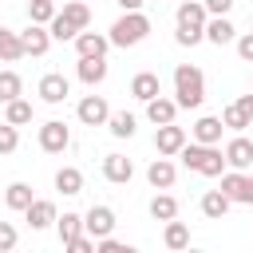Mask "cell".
Returning <instances> with one entry per match:
<instances>
[{
  "instance_id": "8992f818",
  "label": "cell",
  "mask_w": 253,
  "mask_h": 253,
  "mask_svg": "<svg viewBox=\"0 0 253 253\" xmlns=\"http://www.w3.org/2000/svg\"><path fill=\"white\" fill-rule=\"evenodd\" d=\"M67 146H71V126L63 119H47L40 126V150L43 154H63Z\"/></svg>"
},
{
  "instance_id": "ba28073f",
  "label": "cell",
  "mask_w": 253,
  "mask_h": 253,
  "mask_svg": "<svg viewBox=\"0 0 253 253\" xmlns=\"http://www.w3.org/2000/svg\"><path fill=\"white\" fill-rule=\"evenodd\" d=\"M107 115H111V103L103 95H83L79 107H75V119L83 126H107Z\"/></svg>"
},
{
  "instance_id": "9c48e42d",
  "label": "cell",
  "mask_w": 253,
  "mask_h": 253,
  "mask_svg": "<svg viewBox=\"0 0 253 253\" xmlns=\"http://www.w3.org/2000/svg\"><path fill=\"white\" fill-rule=\"evenodd\" d=\"M186 126H178V123H162V126H154V150L158 154H166V158H174L182 146H186Z\"/></svg>"
},
{
  "instance_id": "9a60e30c",
  "label": "cell",
  "mask_w": 253,
  "mask_h": 253,
  "mask_svg": "<svg viewBox=\"0 0 253 253\" xmlns=\"http://www.w3.org/2000/svg\"><path fill=\"white\" fill-rule=\"evenodd\" d=\"M103 178H107V182H115V186H126V182L134 178V162H130L126 154H119V150H115V154H107V158H103Z\"/></svg>"
},
{
  "instance_id": "ee69618b",
  "label": "cell",
  "mask_w": 253,
  "mask_h": 253,
  "mask_svg": "<svg viewBox=\"0 0 253 253\" xmlns=\"http://www.w3.org/2000/svg\"><path fill=\"white\" fill-rule=\"evenodd\" d=\"M249 28H253V12H249Z\"/></svg>"
},
{
  "instance_id": "52a82bcc",
  "label": "cell",
  "mask_w": 253,
  "mask_h": 253,
  "mask_svg": "<svg viewBox=\"0 0 253 253\" xmlns=\"http://www.w3.org/2000/svg\"><path fill=\"white\" fill-rule=\"evenodd\" d=\"M36 95H40V103H47V107H59V103H67V95H71V83H67V75H63V71H47V75L36 83Z\"/></svg>"
},
{
  "instance_id": "f546056e",
  "label": "cell",
  "mask_w": 253,
  "mask_h": 253,
  "mask_svg": "<svg viewBox=\"0 0 253 253\" xmlns=\"http://www.w3.org/2000/svg\"><path fill=\"white\" fill-rule=\"evenodd\" d=\"M0 59H4V63H16V59H24L20 32H12V28H0Z\"/></svg>"
},
{
  "instance_id": "83f0119b",
  "label": "cell",
  "mask_w": 253,
  "mask_h": 253,
  "mask_svg": "<svg viewBox=\"0 0 253 253\" xmlns=\"http://www.w3.org/2000/svg\"><path fill=\"white\" fill-rule=\"evenodd\" d=\"M59 16L75 28V32H83V28H91V8L83 4V0H67L63 8H59Z\"/></svg>"
},
{
  "instance_id": "8d00e7d4",
  "label": "cell",
  "mask_w": 253,
  "mask_h": 253,
  "mask_svg": "<svg viewBox=\"0 0 253 253\" xmlns=\"http://www.w3.org/2000/svg\"><path fill=\"white\" fill-rule=\"evenodd\" d=\"M63 249H71V253H95V237L91 233H75L71 241H63Z\"/></svg>"
},
{
  "instance_id": "7a4b0ae2",
  "label": "cell",
  "mask_w": 253,
  "mask_h": 253,
  "mask_svg": "<svg viewBox=\"0 0 253 253\" xmlns=\"http://www.w3.org/2000/svg\"><path fill=\"white\" fill-rule=\"evenodd\" d=\"M174 158H178L186 170L202 174V178H221V170H225L221 146H206V142H194V138H186V146H182Z\"/></svg>"
},
{
  "instance_id": "277c9868",
  "label": "cell",
  "mask_w": 253,
  "mask_h": 253,
  "mask_svg": "<svg viewBox=\"0 0 253 253\" xmlns=\"http://www.w3.org/2000/svg\"><path fill=\"white\" fill-rule=\"evenodd\" d=\"M150 36V16L138 8V12H123L115 24H111V32H107V40H111V47H134V43H142Z\"/></svg>"
},
{
  "instance_id": "7402d4cb",
  "label": "cell",
  "mask_w": 253,
  "mask_h": 253,
  "mask_svg": "<svg viewBox=\"0 0 253 253\" xmlns=\"http://www.w3.org/2000/svg\"><path fill=\"white\" fill-rule=\"evenodd\" d=\"M55 190H59L63 198L83 194V170H79V166H59V170H55Z\"/></svg>"
},
{
  "instance_id": "836d02e7",
  "label": "cell",
  "mask_w": 253,
  "mask_h": 253,
  "mask_svg": "<svg viewBox=\"0 0 253 253\" xmlns=\"http://www.w3.org/2000/svg\"><path fill=\"white\" fill-rule=\"evenodd\" d=\"M221 126H225V130H233V134H241V130H245V126H253V123L237 111V103H229V107L221 111Z\"/></svg>"
},
{
  "instance_id": "e0dca14e",
  "label": "cell",
  "mask_w": 253,
  "mask_h": 253,
  "mask_svg": "<svg viewBox=\"0 0 253 253\" xmlns=\"http://www.w3.org/2000/svg\"><path fill=\"white\" fill-rule=\"evenodd\" d=\"M221 130H225V126H221V115H202V119L190 126V138H194V142H206V146H217V142H221Z\"/></svg>"
},
{
  "instance_id": "603a6c76",
  "label": "cell",
  "mask_w": 253,
  "mask_h": 253,
  "mask_svg": "<svg viewBox=\"0 0 253 253\" xmlns=\"http://www.w3.org/2000/svg\"><path fill=\"white\" fill-rule=\"evenodd\" d=\"M198 206H202V213H206V217H210V221H221V217H225V213H229V206H233V202H229V198H225V194H221V190H206V194H202V202H198Z\"/></svg>"
},
{
  "instance_id": "4dcf8cb0",
  "label": "cell",
  "mask_w": 253,
  "mask_h": 253,
  "mask_svg": "<svg viewBox=\"0 0 253 253\" xmlns=\"http://www.w3.org/2000/svg\"><path fill=\"white\" fill-rule=\"evenodd\" d=\"M55 229H59V241H71L75 233H83V213L67 210L63 217H55Z\"/></svg>"
},
{
  "instance_id": "484cf974",
  "label": "cell",
  "mask_w": 253,
  "mask_h": 253,
  "mask_svg": "<svg viewBox=\"0 0 253 253\" xmlns=\"http://www.w3.org/2000/svg\"><path fill=\"white\" fill-rule=\"evenodd\" d=\"M32 198H36V194H32L28 182H8V190H4V206H8L12 213H24Z\"/></svg>"
},
{
  "instance_id": "4fadbf2b",
  "label": "cell",
  "mask_w": 253,
  "mask_h": 253,
  "mask_svg": "<svg viewBox=\"0 0 253 253\" xmlns=\"http://www.w3.org/2000/svg\"><path fill=\"white\" fill-rule=\"evenodd\" d=\"M107 55H79L75 59V75H79V83H87V87H99L103 79H107Z\"/></svg>"
},
{
  "instance_id": "f6af8a7d",
  "label": "cell",
  "mask_w": 253,
  "mask_h": 253,
  "mask_svg": "<svg viewBox=\"0 0 253 253\" xmlns=\"http://www.w3.org/2000/svg\"><path fill=\"white\" fill-rule=\"evenodd\" d=\"M249 178H253V166H249Z\"/></svg>"
},
{
  "instance_id": "8fae6325",
  "label": "cell",
  "mask_w": 253,
  "mask_h": 253,
  "mask_svg": "<svg viewBox=\"0 0 253 253\" xmlns=\"http://www.w3.org/2000/svg\"><path fill=\"white\" fill-rule=\"evenodd\" d=\"M83 233H91L95 241L107 237V233H115V210L111 206H91L83 213Z\"/></svg>"
},
{
  "instance_id": "1f68e13d",
  "label": "cell",
  "mask_w": 253,
  "mask_h": 253,
  "mask_svg": "<svg viewBox=\"0 0 253 253\" xmlns=\"http://www.w3.org/2000/svg\"><path fill=\"white\" fill-rule=\"evenodd\" d=\"M16 95H24V79L8 67V71H0V103H12Z\"/></svg>"
},
{
  "instance_id": "f35d334b",
  "label": "cell",
  "mask_w": 253,
  "mask_h": 253,
  "mask_svg": "<svg viewBox=\"0 0 253 253\" xmlns=\"http://www.w3.org/2000/svg\"><path fill=\"white\" fill-rule=\"evenodd\" d=\"M16 241H20V233H16V225H12V221H0V253H8V249H16Z\"/></svg>"
},
{
  "instance_id": "7bdbcfd3",
  "label": "cell",
  "mask_w": 253,
  "mask_h": 253,
  "mask_svg": "<svg viewBox=\"0 0 253 253\" xmlns=\"http://www.w3.org/2000/svg\"><path fill=\"white\" fill-rule=\"evenodd\" d=\"M115 4H119V8H123V12H138V8H142V4H146V0H115Z\"/></svg>"
},
{
  "instance_id": "5b68a950",
  "label": "cell",
  "mask_w": 253,
  "mask_h": 253,
  "mask_svg": "<svg viewBox=\"0 0 253 253\" xmlns=\"http://www.w3.org/2000/svg\"><path fill=\"white\" fill-rule=\"evenodd\" d=\"M233 206H253V178H249V170H221V186H217Z\"/></svg>"
},
{
  "instance_id": "d6a6232c",
  "label": "cell",
  "mask_w": 253,
  "mask_h": 253,
  "mask_svg": "<svg viewBox=\"0 0 253 253\" xmlns=\"http://www.w3.org/2000/svg\"><path fill=\"white\" fill-rule=\"evenodd\" d=\"M55 12H59L55 0H28V20H32V24H51Z\"/></svg>"
},
{
  "instance_id": "ffe728a7",
  "label": "cell",
  "mask_w": 253,
  "mask_h": 253,
  "mask_svg": "<svg viewBox=\"0 0 253 253\" xmlns=\"http://www.w3.org/2000/svg\"><path fill=\"white\" fill-rule=\"evenodd\" d=\"M178 103L174 99H166V95H154V99H146V119L154 123V126H162V123H174L178 119Z\"/></svg>"
},
{
  "instance_id": "60d3db41",
  "label": "cell",
  "mask_w": 253,
  "mask_h": 253,
  "mask_svg": "<svg viewBox=\"0 0 253 253\" xmlns=\"http://www.w3.org/2000/svg\"><path fill=\"white\" fill-rule=\"evenodd\" d=\"M202 4H206L210 16H229L233 12V0H202Z\"/></svg>"
},
{
  "instance_id": "7c38bea8",
  "label": "cell",
  "mask_w": 253,
  "mask_h": 253,
  "mask_svg": "<svg viewBox=\"0 0 253 253\" xmlns=\"http://www.w3.org/2000/svg\"><path fill=\"white\" fill-rule=\"evenodd\" d=\"M20 43H24V55H47V47H51V32H47V24H32L28 20V28L20 32Z\"/></svg>"
},
{
  "instance_id": "cb8c5ba5",
  "label": "cell",
  "mask_w": 253,
  "mask_h": 253,
  "mask_svg": "<svg viewBox=\"0 0 253 253\" xmlns=\"http://www.w3.org/2000/svg\"><path fill=\"white\" fill-rule=\"evenodd\" d=\"M32 115H36V107H32L24 95H16L12 103H4V123H12V126H28Z\"/></svg>"
},
{
  "instance_id": "3957f363",
  "label": "cell",
  "mask_w": 253,
  "mask_h": 253,
  "mask_svg": "<svg viewBox=\"0 0 253 253\" xmlns=\"http://www.w3.org/2000/svg\"><path fill=\"white\" fill-rule=\"evenodd\" d=\"M174 103L178 107H202L206 103V75L198 63H178L174 67Z\"/></svg>"
},
{
  "instance_id": "e575fe53",
  "label": "cell",
  "mask_w": 253,
  "mask_h": 253,
  "mask_svg": "<svg viewBox=\"0 0 253 253\" xmlns=\"http://www.w3.org/2000/svg\"><path fill=\"white\" fill-rule=\"evenodd\" d=\"M47 32H51V40H59V43H67V40H75V36H79V32H75V28H71V24H67V20L59 16V12L51 16V24H47Z\"/></svg>"
},
{
  "instance_id": "d6986e66",
  "label": "cell",
  "mask_w": 253,
  "mask_h": 253,
  "mask_svg": "<svg viewBox=\"0 0 253 253\" xmlns=\"http://www.w3.org/2000/svg\"><path fill=\"white\" fill-rule=\"evenodd\" d=\"M71 43H75V55H107V51H111V40H107L103 32H87V28H83Z\"/></svg>"
},
{
  "instance_id": "b9f144b4",
  "label": "cell",
  "mask_w": 253,
  "mask_h": 253,
  "mask_svg": "<svg viewBox=\"0 0 253 253\" xmlns=\"http://www.w3.org/2000/svg\"><path fill=\"white\" fill-rule=\"evenodd\" d=\"M233 103H237V111H241V115H245V119L253 123V91H249V95H237Z\"/></svg>"
},
{
  "instance_id": "d590c367",
  "label": "cell",
  "mask_w": 253,
  "mask_h": 253,
  "mask_svg": "<svg viewBox=\"0 0 253 253\" xmlns=\"http://www.w3.org/2000/svg\"><path fill=\"white\" fill-rule=\"evenodd\" d=\"M16 146H20V126L0 123V154H16Z\"/></svg>"
},
{
  "instance_id": "4316f807",
  "label": "cell",
  "mask_w": 253,
  "mask_h": 253,
  "mask_svg": "<svg viewBox=\"0 0 253 253\" xmlns=\"http://www.w3.org/2000/svg\"><path fill=\"white\" fill-rule=\"evenodd\" d=\"M166 229H162V245L166 249H186L190 245V225L186 221H178V217H170V221H162Z\"/></svg>"
},
{
  "instance_id": "5bb4252c",
  "label": "cell",
  "mask_w": 253,
  "mask_h": 253,
  "mask_svg": "<svg viewBox=\"0 0 253 253\" xmlns=\"http://www.w3.org/2000/svg\"><path fill=\"white\" fill-rule=\"evenodd\" d=\"M55 217H59V210H55L51 198H32L28 210H24V221L32 229H47V225H55Z\"/></svg>"
},
{
  "instance_id": "2e32d148",
  "label": "cell",
  "mask_w": 253,
  "mask_h": 253,
  "mask_svg": "<svg viewBox=\"0 0 253 253\" xmlns=\"http://www.w3.org/2000/svg\"><path fill=\"white\" fill-rule=\"evenodd\" d=\"M174 178H178V166H174V158H166V154H158V158L146 166V182H150L154 190H170Z\"/></svg>"
},
{
  "instance_id": "6da1fadb",
  "label": "cell",
  "mask_w": 253,
  "mask_h": 253,
  "mask_svg": "<svg viewBox=\"0 0 253 253\" xmlns=\"http://www.w3.org/2000/svg\"><path fill=\"white\" fill-rule=\"evenodd\" d=\"M206 20H210V12H206L202 0H182L178 12H174V40H178L182 47L202 43V40H206Z\"/></svg>"
},
{
  "instance_id": "44dd1931",
  "label": "cell",
  "mask_w": 253,
  "mask_h": 253,
  "mask_svg": "<svg viewBox=\"0 0 253 253\" xmlns=\"http://www.w3.org/2000/svg\"><path fill=\"white\" fill-rule=\"evenodd\" d=\"M130 95H134L138 103H146V99L162 95V79H158L154 71H138V75L130 79Z\"/></svg>"
},
{
  "instance_id": "30bf717a",
  "label": "cell",
  "mask_w": 253,
  "mask_h": 253,
  "mask_svg": "<svg viewBox=\"0 0 253 253\" xmlns=\"http://www.w3.org/2000/svg\"><path fill=\"white\" fill-rule=\"evenodd\" d=\"M221 154H225V166H229V170H249V166H253V142L245 138V130L233 134V138L221 146Z\"/></svg>"
},
{
  "instance_id": "ac0fdd59",
  "label": "cell",
  "mask_w": 253,
  "mask_h": 253,
  "mask_svg": "<svg viewBox=\"0 0 253 253\" xmlns=\"http://www.w3.org/2000/svg\"><path fill=\"white\" fill-rule=\"evenodd\" d=\"M206 40H210L213 47H225V43H233V40H237V28H233V20H229V16H210V20H206Z\"/></svg>"
},
{
  "instance_id": "ab89813d",
  "label": "cell",
  "mask_w": 253,
  "mask_h": 253,
  "mask_svg": "<svg viewBox=\"0 0 253 253\" xmlns=\"http://www.w3.org/2000/svg\"><path fill=\"white\" fill-rule=\"evenodd\" d=\"M233 43H237V55H241L245 63H253V28H249V32H241Z\"/></svg>"
},
{
  "instance_id": "f1b7e54d",
  "label": "cell",
  "mask_w": 253,
  "mask_h": 253,
  "mask_svg": "<svg viewBox=\"0 0 253 253\" xmlns=\"http://www.w3.org/2000/svg\"><path fill=\"white\" fill-rule=\"evenodd\" d=\"M150 217H154V221H170V217H178V198L166 194V190H158V194L150 198Z\"/></svg>"
},
{
  "instance_id": "74e56055",
  "label": "cell",
  "mask_w": 253,
  "mask_h": 253,
  "mask_svg": "<svg viewBox=\"0 0 253 253\" xmlns=\"http://www.w3.org/2000/svg\"><path fill=\"white\" fill-rule=\"evenodd\" d=\"M95 253H130V245L107 233V237H99V241H95Z\"/></svg>"
},
{
  "instance_id": "d4e9b609",
  "label": "cell",
  "mask_w": 253,
  "mask_h": 253,
  "mask_svg": "<svg viewBox=\"0 0 253 253\" xmlns=\"http://www.w3.org/2000/svg\"><path fill=\"white\" fill-rule=\"evenodd\" d=\"M107 130H111L115 138H134L138 119H134L130 111H111V115H107Z\"/></svg>"
}]
</instances>
